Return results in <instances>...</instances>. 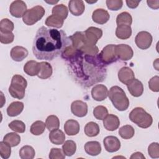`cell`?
Returning a JSON list of instances; mask_svg holds the SVG:
<instances>
[{"label": "cell", "instance_id": "cell-10", "mask_svg": "<svg viewBox=\"0 0 159 159\" xmlns=\"http://www.w3.org/2000/svg\"><path fill=\"white\" fill-rule=\"evenodd\" d=\"M27 5L24 1L21 0H16L13 1L9 7V12L12 16L16 18L23 17L27 11Z\"/></svg>", "mask_w": 159, "mask_h": 159}, {"label": "cell", "instance_id": "cell-34", "mask_svg": "<svg viewBox=\"0 0 159 159\" xmlns=\"http://www.w3.org/2000/svg\"><path fill=\"white\" fill-rule=\"evenodd\" d=\"M35 155V150L30 145L23 146L19 150V157L22 159H32Z\"/></svg>", "mask_w": 159, "mask_h": 159}, {"label": "cell", "instance_id": "cell-26", "mask_svg": "<svg viewBox=\"0 0 159 159\" xmlns=\"http://www.w3.org/2000/svg\"><path fill=\"white\" fill-rule=\"evenodd\" d=\"M132 35V28L130 25H117L116 29V37L122 40H126L130 37Z\"/></svg>", "mask_w": 159, "mask_h": 159}, {"label": "cell", "instance_id": "cell-44", "mask_svg": "<svg viewBox=\"0 0 159 159\" xmlns=\"http://www.w3.org/2000/svg\"><path fill=\"white\" fill-rule=\"evenodd\" d=\"M80 52L82 53L88 55H96L99 53V48L96 45H89V44H85L84 45L80 50Z\"/></svg>", "mask_w": 159, "mask_h": 159}, {"label": "cell", "instance_id": "cell-19", "mask_svg": "<svg viewBox=\"0 0 159 159\" xmlns=\"http://www.w3.org/2000/svg\"><path fill=\"white\" fill-rule=\"evenodd\" d=\"M70 12L75 16H81L85 10V6L82 0H71L68 2Z\"/></svg>", "mask_w": 159, "mask_h": 159}, {"label": "cell", "instance_id": "cell-20", "mask_svg": "<svg viewBox=\"0 0 159 159\" xmlns=\"http://www.w3.org/2000/svg\"><path fill=\"white\" fill-rule=\"evenodd\" d=\"M28 50L22 46L14 47L10 52L12 59L15 61H21L28 55Z\"/></svg>", "mask_w": 159, "mask_h": 159}, {"label": "cell", "instance_id": "cell-12", "mask_svg": "<svg viewBox=\"0 0 159 159\" xmlns=\"http://www.w3.org/2000/svg\"><path fill=\"white\" fill-rule=\"evenodd\" d=\"M103 144L106 150L110 153L118 151L121 145L119 139L113 135L106 137L103 140Z\"/></svg>", "mask_w": 159, "mask_h": 159}, {"label": "cell", "instance_id": "cell-41", "mask_svg": "<svg viewBox=\"0 0 159 159\" xmlns=\"http://www.w3.org/2000/svg\"><path fill=\"white\" fill-rule=\"evenodd\" d=\"M9 127L16 132L24 133L25 130V124L19 120H14L9 123Z\"/></svg>", "mask_w": 159, "mask_h": 159}, {"label": "cell", "instance_id": "cell-14", "mask_svg": "<svg viewBox=\"0 0 159 159\" xmlns=\"http://www.w3.org/2000/svg\"><path fill=\"white\" fill-rule=\"evenodd\" d=\"M108 89L104 84H96L91 89L92 98L97 101H102L108 96Z\"/></svg>", "mask_w": 159, "mask_h": 159}, {"label": "cell", "instance_id": "cell-32", "mask_svg": "<svg viewBox=\"0 0 159 159\" xmlns=\"http://www.w3.org/2000/svg\"><path fill=\"white\" fill-rule=\"evenodd\" d=\"M62 150L65 155L71 157L76 152V144L73 140H66L62 145Z\"/></svg>", "mask_w": 159, "mask_h": 159}, {"label": "cell", "instance_id": "cell-25", "mask_svg": "<svg viewBox=\"0 0 159 159\" xmlns=\"http://www.w3.org/2000/svg\"><path fill=\"white\" fill-rule=\"evenodd\" d=\"M50 141L55 145L63 144L65 140V135L63 132L58 129L52 130L48 135Z\"/></svg>", "mask_w": 159, "mask_h": 159}, {"label": "cell", "instance_id": "cell-4", "mask_svg": "<svg viewBox=\"0 0 159 159\" xmlns=\"http://www.w3.org/2000/svg\"><path fill=\"white\" fill-rule=\"evenodd\" d=\"M129 119L140 128L147 129L150 127L153 123L152 116L140 107H137L132 109L129 114Z\"/></svg>", "mask_w": 159, "mask_h": 159}, {"label": "cell", "instance_id": "cell-38", "mask_svg": "<svg viewBox=\"0 0 159 159\" xmlns=\"http://www.w3.org/2000/svg\"><path fill=\"white\" fill-rule=\"evenodd\" d=\"M45 125L49 131L57 129L60 127L59 119L55 115L48 116L45 120Z\"/></svg>", "mask_w": 159, "mask_h": 159}, {"label": "cell", "instance_id": "cell-33", "mask_svg": "<svg viewBox=\"0 0 159 159\" xmlns=\"http://www.w3.org/2000/svg\"><path fill=\"white\" fill-rule=\"evenodd\" d=\"M3 141L7 142L12 147L17 146L20 142V137L15 132H9L5 135Z\"/></svg>", "mask_w": 159, "mask_h": 159}, {"label": "cell", "instance_id": "cell-17", "mask_svg": "<svg viewBox=\"0 0 159 159\" xmlns=\"http://www.w3.org/2000/svg\"><path fill=\"white\" fill-rule=\"evenodd\" d=\"M128 91L132 96L139 97L140 96L143 92V86L142 82L134 78L131 82L127 84Z\"/></svg>", "mask_w": 159, "mask_h": 159}, {"label": "cell", "instance_id": "cell-36", "mask_svg": "<svg viewBox=\"0 0 159 159\" xmlns=\"http://www.w3.org/2000/svg\"><path fill=\"white\" fill-rule=\"evenodd\" d=\"M45 124L43 121L37 120L31 125L30 132L34 135H40L45 131Z\"/></svg>", "mask_w": 159, "mask_h": 159}, {"label": "cell", "instance_id": "cell-15", "mask_svg": "<svg viewBox=\"0 0 159 159\" xmlns=\"http://www.w3.org/2000/svg\"><path fill=\"white\" fill-rule=\"evenodd\" d=\"M119 125V119L114 114H107L103 119V125L107 130L114 131L118 129Z\"/></svg>", "mask_w": 159, "mask_h": 159}, {"label": "cell", "instance_id": "cell-52", "mask_svg": "<svg viewBox=\"0 0 159 159\" xmlns=\"http://www.w3.org/2000/svg\"><path fill=\"white\" fill-rule=\"evenodd\" d=\"M131 159H133V158H142V159H145V157L144 155L141 153V152H135L130 157Z\"/></svg>", "mask_w": 159, "mask_h": 159}, {"label": "cell", "instance_id": "cell-13", "mask_svg": "<svg viewBox=\"0 0 159 159\" xmlns=\"http://www.w3.org/2000/svg\"><path fill=\"white\" fill-rule=\"evenodd\" d=\"M71 111L75 116L78 117H83L88 113V105L81 100H76L71 103Z\"/></svg>", "mask_w": 159, "mask_h": 159}, {"label": "cell", "instance_id": "cell-6", "mask_svg": "<svg viewBox=\"0 0 159 159\" xmlns=\"http://www.w3.org/2000/svg\"><path fill=\"white\" fill-rule=\"evenodd\" d=\"M45 10L41 6H35L27 9L22 17V20L27 25H32L45 15Z\"/></svg>", "mask_w": 159, "mask_h": 159}, {"label": "cell", "instance_id": "cell-21", "mask_svg": "<svg viewBox=\"0 0 159 159\" xmlns=\"http://www.w3.org/2000/svg\"><path fill=\"white\" fill-rule=\"evenodd\" d=\"M80 124L78 122L74 119H69L66 121L64 125V130L68 135H75L80 132Z\"/></svg>", "mask_w": 159, "mask_h": 159}, {"label": "cell", "instance_id": "cell-31", "mask_svg": "<svg viewBox=\"0 0 159 159\" xmlns=\"http://www.w3.org/2000/svg\"><path fill=\"white\" fill-rule=\"evenodd\" d=\"M132 23V16L127 12H122L119 14L116 17V24L117 25H126L130 26Z\"/></svg>", "mask_w": 159, "mask_h": 159}, {"label": "cell", "instance_id": "cell-2", "mask_svg": "<svg viewBox=\"0 0 159 159\" xmlns=\"http://www.w3.org/2000/svg\"><path fill=\"white\" fill-rule=\"evenodd\" d=\"M71 42L61 30L40 27L35 34L32 52L38 60H52L61 54Z\"/></svg>", "mask_w": 159, "mask_h": 159}, {"label": "cell", "instance_id": "cell-18", "mask_svg": "<svg viewBox=\"0 0 159 159\" xmlns=\"http://www.w3.org/2000/svg\"><path fill=\"white\" fill-rule=\"evenodd\" d=\"M109 18L110 15L109 12L102 8L94 10L92 14L93 20L99 24H104L109 20Z\"/></svg>", "mask_w": 159, "mask_h": 159}, {"label": "cell", "instance_id": "cell-50", "mask_svg": "<svg viewBox=\"0 0 159 159\" xmlns=\"http://www.w3.org/2000/svg\"><path fill=\"white\" fill-rule=\"evenodd\" d=\"M140 1H132V0H126L125 2L127 6L130 9H135L138 7Z\"/></svg>", "mask_w": 159, "mask_h": 159}, {"label": "cell", "instance_id": "cell-35", "mask_svg": "<svg viewBox=\"0 0 159 159\" xmlns=\"http://www.w3.org/2000/svg\"><path fill=\"white\" fill-rule=\"evenodd\" d=\"M52 13L53 15L57 16L65 20L68 14V10L66 6L63 4L55 6L52 10Z\"/></svg>", "mask_w": 159, "mask_h": 159}, {"label": "cell", "instance_id": "cell-9", "mask_svg": "<svg viewBox=\"0 0 159 159\" xmlns=\"http://www.w3.org/2000/svg\"><path fill=\"white\" fill-rule=\"evenodd\" d=\"M153 40L152 35L147 31L139 32L135 39V42L138 48L142 50L148 49L152 45Z\"/></svg>", "mask_w": 159, "mask_h": 159}, {"label": "cell", "instance_id": "cell-39", "mask_svg": "<svg viewBox=\"0 0 159 159\" xmlns=\"http://www.w3.org/2000/svg\"><path fill=\"white\" fill-rule=\"evenodd\" d=\"M78 50L76 49L72 45V43L68 45L67 47H65L64 50L61 54V56L62 58L64 60L68 61L70 59H71L73 57H75V55L76 54Z\"/></svg>", "mask_w": 159, "mask_h": 159}, {"label": "cell", "instance_id": "cell-22", "mask_svg": "<svg viewBox=\"0 0 159 159\" xmlns=\"http://www.w3.org/2000/svg\"><path fill=\"white\" fill-rule=\"evenodd\" d=\"M53 73L51 65L47 61L39 62V71L37 76L43 80L50 78Z\"/></svg>", "mask_w": 159, "mask_h": 159}, {"label": "cell", "instance_id": "cell-24", "mask_svg": "<svg viewBox=\"0 0 159 159\" xmlns=\"http://www.w3.org/2000/svg\"><path fill=\"white\" fill-rule=\"evenodd\" d=\"M73 46L77 50H80L84 45L86 44L84 32H76L72 35L69 37Z\"/></svg>", "mask_w": 159, "mask_h": 159}, {"label": "cell", "instance_id": "cell-53", "mask_svg": "<svg viewBox=\"0 0 159 159\" xmlns=\"http://www.w3.org/2000/svg\"><path fill=\"white\" fill-rule=\"evenodd\" d=\"M45 2H47V3H48V4H56V3H57L58 1H45Z\"/></svg>", "mask_w": 159, "mask_h": 159}, {"label": "cell", "instance_id": "cell-40", "mask_svg": "<svg viewBox=\"0 0 159 159\" xmlns=\"http://www.w3.org/2000/svg\"><path fill=\"white\" fill-rule=\"evenodd\" d=\"M14 28V23L9 19H2L0 22V32L7 33L11 32Z\"/></svg>", "mask_w": 159, "mask_h": 159}, {"label": "cell", "instance_id": "cell-45", "mask_svg": "<svg viewBox=\"0 0 159 159\" xmlns=\"http://www.w3.org/2000/svg\"><path fill=\"white\" fill-rule=\"evenodd\" d=\"M106 4L111 11H118L122 8L123 1L122 0H106Z\"/></svg>", "mask_w": 159, "mask_h": 159}, {"label": "cell", "instance_id": "cell-8", "mask_svg": "<svg viewBox=\"0 0 159 159\" xmlns=\"http://www.w3.org/2000/svg\"><path fill=\"white\" fill-rule=\"evenodd\" d=\"M84 34L86 44L96 45L102 35V30L96 27H89L84 32Z\"/></svg>", "mask_w": 159, "mask_h": 159}, {"label": "cell", "instance_id": "cell-46", "mask_svg": "<svg viewBox=\"0 0 159 159\" xmlns=\"http://www.w3.org/2000/svg\"><path fill=\"white\" fill-rule=\"evenodd\" d=\"M148 153L152 158H159V145L157 142H153L148 147Z\"/></svg>", "mask_w": 159, "mask_h": 159}, {"label": "cell", "instance_id": "cell-42", "mask_svg": "<svg viewBox=\"0 0 159 159\" xmlns=\"http://www.w3.org/2000/svg\"><path fill=\"white\" fill-rule=\"evenodd\" d=\"M107 114L108 110L104 106H98L93 109V115L98 120H103Z\"/></svg>", "mask_w": 159, "mask_h": 159}, {"label": "cell", "instance_id": "cell-43", "mask_svg": "<svg viewBox=\"0 0 159 159\" xmlns=\"http://www.w3.org/2000/svg\"><path fill=\"white\" fill-rule=\"evenodd\" d=\"M11 146L4 141L0 142V155L4 159H7L11 154Z\"/></svg>", "mask_w": 159, "mask_h": 159}, {"label": "cell", "instance_id": "cell-7", "mask_svg": "<svg viewBox=\"0 0 159 159\" xmlns=\"http://www.w3.org/2000/svg\"><path fill=\"white\" fill-rule=\"evenodd\" d=\"M116 45L109 44L105 46L100 53L98 54V57L101 61L105 65H110L117 60V57L116 53Z\"/></svg>", "mask_w": 159, "mask_h": 159}, {"label": "cell", "instance_id": "cell-37", "mask_svg": "<svg viewBox=\"0 0 159 159\" xmlns=\"http://www.w3.org/2000/svg\"><path fill=\"white\" fill-rule=\"evenodd\" d=\"M119 134L124 139H130L134 137L135 130L132 125H125L119 129Z\"/></svg>", "mask_w": 159, "mask_h": 159}, {"label": "cell", "instance_id": "cell-30", "mask_svg": "<svg viewBox=\"0 0 159 159\" xmlns=\"http://www.w3.org/2000/svg\"><path fill=\"white\" fill-rule=\"evenodd\" d=\"M63 23L64 20L63 19L53 14L48 16L45 20V25L48 27L61 28L63 26Z\"/></svg>", "mask_w": 159, "mask_h": 159}, {"label": "cell", "instance_id": "cell-48", "mask_svg": "<svg viewBox=\"0 0 159 159\" xmlns=\"http://www.w3.org/2000/svg\"><path fill=\"white\" fill-rule=\"evenodd\" d=\"M14 39V35L11 32L2 33L0 32V42L4 44H9L12 43Z\"/></svg>", "mask_w": 159, "mask_h": 159}, {"label": "cell", "instance_id": "cell-23", "mask_svg": "<svg viewBox=\"0 0 159 159\" xmlns=\"http://www.w3.org/2000/svg\"><path fill=\"white\" fill-rule=\"evenodd\" d=\"M84 150L86 153L91 156H97L101 152V146L98 141H89L85 143Z\"/></svg>", "mask_w": 159, "mask_h": 159}, {"label": "cell", "instance_id": "cell-11", "mask_svg": "<svg viewBox=\"0 0 159 159\" xmlns=\"http://www.w3.org/2000/svg\"><path fill=\"white\" fill-rule=\"evenodd\" d=\"M116 53L117 58L123 61L130 60L134 55V52L130 46L127 44L116 45Z\"/></svg>", "mask_w": 159, "mask_h": 159}, {"label": "cell", "instance_id": "cell-51", "mask_svg": "<svg viewBox=\"0 0 159 159\" xmlns=\"http://www.w3.org/2000/svg\"><path fill=\"white\" fill-rule=\"evenodd\" d=\"M147 3L148 4V6L150 7L152 9H157L159 8V1H147Z\"/></svg>", "mask_w": 159, "mask_h": 159}, {"label": "cell", "instance_id": "cell-1", "mask_svg": "<svg viewBox=\"0 0 159 159\" xmlns=\"http://www.w3.org/2000/svg\"><path fill=\"white\" fill-rule=\"evenodd\" d=\"M68 71L73 79L81 86L88 88L103 81L107 76V68L98 54L94 56L78 50L76 54L67 61Z\"/></svg>", "mask_w": 159, "mask_h": 159}, {"label": "cell", "instance_id": "cell-29", "mask_svg": "<svg viewBox=\"0 0 159 159\" xmlns=\"http://www.w3.org/2000/svg\"><path fill=\"white\" fill-rule=\"evenodd\" d=\"M84 134L89 137L97 136L100 132V129L98 124L94 122H88L84 129Z\"/></svg>", "mask_w": 159, "mask_h": 159}, {"label": "cell", "instance_id": "cell-16", "mask_svg": "<svg viewBox=\"0 0 159 159\" xmlns=\"http://www.w3.org/2000/svg\"><path fill=\"white\" fill-rule=\"evenodd\" d=\"M118 78L121 83L127 85L135 78V75L131 68L124 66L118 72Z\"/></svg>", "mask_w": 159, "mask_h": 159}, {"label": "cell", "instance_id": "cell-27", "mask_svg": "<svg viewBox=\"0 0 159 159\" xmlns=\"http://www.w3.org/2000/svg\"><path fill=\"white\" fill-rule=\"evenodd\" d=\"M24 109V104L20 101H14L11 103L7 108V114L10 117L19 115Z\"/></svg>", "mask_w": 159, "mask_h": 159}, {"label": "cell", "instance_id": "cell-5", "mask_svg": "<svg viewBox=\"0 0 159 159\" xmlns=\"http://www.w3.org/2000/svg\"><path fill=\"white\" fill-rule=\"evenodd\" d=\"M27 86V82L22 76L15 75L12 78L9 93L12 98L22 99L25 96Z\"/></svg>", "mask_w": 159, "mask_h": 159}, {"label": "cell", "instance_id": "cell-3", "mask_svg": "<svg viewBox=\"0 0 159 159\" xmlns=\"http://www.w3.org/2000/svg\"><path fill=\"white\" fill-rule=\"evenodd\" d=\"M108 96L113 106L119 111H124L129 106V99L124 91L118 86H114L110 88Z\"/></svg>", "mask_w": 159, "mask_h": 159}, {"label": "cell", "instance_id": "cell-28", "mask_svg": "<svg viewBox=\"0 0 159 159\" xmlns=\"http://www.w3.org/2000/svg\"><path fill=\"white\" fill-rule=\"evenodd\" d=\"M24 71L30 76H37L39 71V62L35 60L28 61L24 66Z\"/></svg>", "mask_w": 159, "mask_h": 159}, {"label": "cell", "instance_id": "cell-49", "mask_svg": "<svg viewBox=\"0 0 159 159\" xmlns=\"http://www.w3.org/2000/svg\"><path fill=\"white\" fill-rule=\"evenodd\" d=\"M149 89L153 92L159 91V76H155L152 77L148 81Z\"/></svg>", "mask_w": 159, "mask_h": 159}, {"label": "cell", "instance_id": "cell-47", "mask_svg": "<svg viewBox=\"0 0 159 159\" xmlns=\"http://www.w3.org/2000/svg\"><path fill=\"white\" fill-rule=\"evenodd\" d=\"M65 155L63 150L58 148H52L49 153V158L50 159H64Z\"/></svg>", "mask_w": 159, "mask_h": 159}]
</instances>
